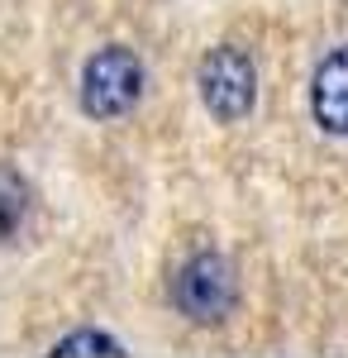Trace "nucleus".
<instances>
[{"label": "nucleus", "instance_id": "obj_2", "mask_svg": "<svg viewBox=\"0 0 348 358\" xmlns=\"http://www.w3.org/2000/svg\"><path fill=\"white\" fill-rule=\"evenodd\" d=\"M253 62L239 48H210V57L201 62V101L219 124H234L253 110Z\"/></svg>", "mask_w": 348, "mask_h": 358}, {"label": "nucleus", "instance_id": "obj_4", "mask_svg": "<svg viewBox=\"0 0 348 358\" xmlns=\"http://www.w3.org/2000/svg\"><path fill=\"white\" fill-rule=\"evenodd\" d=\"M310 110H315V124H320L324 134H348V43L334 48L315 67Z\"/></svg>", "mask_w": 348, "mask_h": 358}, {"label": "nucleus", "instance_id": "obj_3", "mask_svg": "<svg viewBox=\"0 0 348 358\" xmlns=\"http://www.w3.org/2000/svg\"><path fill=\"white\" fill-rule=\"evenodd\" d=\"M234 306V277L224 268V258L215 253H196L182 277H177V310L187 320H201V325H215L224 320Z\"/></svg>", "mask_w": 348, "mask_h": 358}, {"label": "nucleus", "instance_id": "obj_5", "mask_svg": "<svg viewBox=\"0 0 348 358\" xmlns=\"http://www.w3.org/2000/svg\"><path fill=\"white\" fill-rule=\"evenodd\" d=\"M24 220V187L15 172H0V239H10Z\"/></svg>", "mask_w": 348, "mask_h": 358}, {"label": "nucleus", "instance_id": "obj_1", "mask_svg": "<svg viewBox=\"0 0 348 358\" xmlns=\"http://www.w3.org/2000/svg\"><path fill=\"white\" fill-rule=\"evenodd\" d=\"M138 96H143V67L129 48L110 43L101 53H91L81 72V110L91 120H119L138 106Z\"/></svg>", "mask_w": 348, "mask_h": 358}, {"label": "nucleus", "instance_id": "obj_6", "mask_svg": "<svg viewBox=\"0 0 348 358\" xmlns=\"http://www.w3.org/2000/svg\"><path fill=\"white\" fill-rule=\"evenodd\" d=\"M57 358H67V354H124L110 334H96V330H81V334H67L62 344L53 349Z\"/></svg>", "mask_w": 348, "mask_h": 358}]
</instances>
